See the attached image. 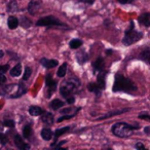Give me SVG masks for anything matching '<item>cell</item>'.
Wrapping results in <instances>:
<instances>
[{
    "label": "cell",
    "instance_id": "obj_35",
    "mask_svg": "<svg viewBox=\"0 0 150 150\" xmlns=\"http://www.w3.org/2000/svg\"><path fill=\"white\" fill-rule=\"evenodd\" d=\"M5 81H6V77L3 75V73H0V84L4 83Z\"/></svg>",
    "mask_w": 150,
    "mask_h": 150
},
{
    "label": "cell",
    "instance_id": "obj_6",
    "mask_svg": "<svg viewBox=\"0 0 150 150\" xmlns=\"http://www.w3.org/2000/svg\"><path fill=\"white\" fill-rule=\"evenodd\" d=\"M40 5H41V0H31L29 2V5H28V11L30 15H36Z\"/></svg>",
    "mask_w": 150,
    "mask_h": 150
},
{
    "label": "cell",
    "instance_id": "obj_2",
    "mask_svg": "<svg viewBox=\"0 0 150 150\" xmlns=\"http://www.w3.org/2000/svg\"><path fill=\"white\" fill-rule=\"evenodd\" d=\"M139 129L138 125L137 127H134V125H129L125 122H118L113 125L111 131H112L113 135H115L116 137L127 138L132 135L134 129Z\"/></svg>",
    "mask_w": 150,
    "mask_h": 150
},
{
    "label": "cell",
    "instance_id": "obj_10",
    "mask_svg": "<svg viewBox=\"0 0 150 150\" xmlns=\"http://www.w3.org/2000/svg\"><path fill=\"white\" fill-rule=\"evenodd\" d=\"M44 113V110L38 106H31L29 108V114L31 116H39Z\"/></svg>",
    "mask_w": 150,
    "mask_h": 150
},
{
    "label": "cell",
    "instance_id": "obj_37",
    "mask_svg": "<svg viewBox=\"0 0 150 150\" xmlns=\"http://www.w3.org/2000/svg\"><path fill=\"white\" fill-rule=\"evenodd\" d=\"M79 2H83V3H86V4H93L95 2V0H78Z\"/></svg>",
    "mask_w": 150,
    "mask_h": 150
},
{
    "label": "cell",
    "instance_id": "obj_3",
    "mask_svg": "<svg viewBox=\"0 0 150 150\" xmlns=\"http://www.w3.org/2000/svg\"><path fill=\"white\" fill-rule=\"evenodd\" d=\"M142 36H143V34L136 31V30L134 29V23L131 22V26H129V29L125 31V35L122 39V42L125 45H131V44L139 41L142 38Z\"/></svg>",
    "mask_w": 150,
    "mask_h": 150
},
{
    "label": "cell",
    "instance_id": "obj_29",
    "mask_svg": "<svg viewBox=\"0 0 150 150\" xmlns=\"http://www.w3.org/2000/svg\"><path fill=\"white\" fill-rule=\"evenodd\" d=\"M32 74V69L30 67H26L25 71H24V76H23V80H28L29 77Z\"/></svg>",
    "mask_w": 150,
    "mask_h": 150
},
{
    "label": "cell",
    "instance_id": "obj_20",
    "mask_svg": "<svg viewBox=\"0 0 150 150\" xmlns=\"http://www.w3.org/2000/svg\"><path fill=\"white\" fill-rule=\"evenodd\" d=\"M140 58H141L144 62L150 64V48H146V50H144L143 52H141V54H140Z\"/></svg>",
    "mask_w": 150,
    "mask_h": 150
},
{
    "label": "cell",
    "instance_id": "obj_12",
    "mask_svg": "<svg viewBox=\"0 0 150 150\" xmlns=\"http://www.w3.org/2000/svg\"><path fill=\"white\" fill-rule=\"evenodd\" d=\"M139 23L145 27H150V13H143L139 17Z\"/></svg>",
    "mask_w": 150,
    "mask_h": 150
},
{
    "label": "cell",
    "instance_id": "obj_19",
    "mask_svg": "<svg viewBox=\"0 0 150 150\" xmlns=\"http://www.w3.org/2000/svg\"><path fill=\"white\" fill-rule=\"evenodd\" d=\"M22 73V65L21 64H17L13 69L11 70V75L13 77H18L20 76Z\"/></svg>",
    "mask_w": 150,
    "mask_h": 150
},
{
    "label": "cell",
    "instance_id": "obj_40",
    "mask_svg": "<svg viewBox=\"0 0 150 150\" xmlns=\"http://www.w3.org/2000/svg\"><path fill=\"white\" fill-rule=\"evenodd\" d=\"M136 148H138V149H144V148H145V146H144L143 144H141V143H137V144H136Z\"/></svg>",
    "mask_w": 150,
    "mask_h": 150
},
{
    "label": "cell",
    "instance_id": "obj_30",
    "mask_svg": "<svg viewBox=\"0 0 150 150\" xmlns=\"http://www.w3.org/2000/svg\"><path fill=\"white\" fill-rule=\"evenodd\" d=\"M7 141H8V139H7L6 135L0 133V143L2 144V145H5V144L7 143Z\"/></svg>",
    "mask_w": 150,
    "mask_h": 150
},
{
    "label": "cell",
    "instance_id": "obj_27",
    "mask_svg": "<svg viewBox=\"0 0 150 150\" xmlns=\"http://www.w3.org/2000/svg\"><path fill=\"white\" fill-rule=\"evenodd\" d=\"M18 94H16V95H13L11 98H19V97H21L22 95H24L26 93V88H25V86H24L23 83H20L19 84V90H18Z\"/></svg>",
    "mask_w": 150,
    "mask_h": 150
},
{
    "label": "cell",
    "instance_id": "obj_24",
    "mask_svg": "<svg viewBox=\"0 0 150 150\" xmlns=\"http://www.w3.org/2000/svg\"><path fill=\"white\" fill-rule=\"evenodd\" d=\"M67 63H64V64L61 65V67L59 68L58 72H57V75H58L59 77H64L65 75H66V72H67Z\"/></svg>",
    "mask_w": 150,
    "mask_h": 150
},
{
    "label": "cell",
    "instance_id": "obj_7",
    "mask_svg": "<svg viewBox=\"0 0 150 150\" xmlns=\"http://www.w3.org/2000/svg\"><path fill=\"white\" fill-rule=\"evenodd\" d=\"M15 145L17 146V147L19 148V149H22V150H24V149H29V148H30V146L28 145V144L24 143L23 138H22L20 135H16L15 136Z\"/></svg>",
    "mask_w": 150,
    "mask_h": 150
},
{
    "label": "cell",
    "instance_id": "obj_42",
    "mask_svg": "<svg viewBox=\"0 0 150 150\" xmlns=\"http://www.w3.org/2000/svg\"><path fill=\"white\" fill-rule=\"evenodd\" d=\"M3 56H4V52H3V50H0V59L2 58Z\"/></svg>",
    "mask_w": 150,
    "mask_h": 150
},
{
    "label": "cell",
    "instance_id": "obj_21",
    "mask_svg": "<svg viewBox=\"0 0 150 150\" xmlns=\"http://www.w3.org/2000/svg\"><path fill=\"white\" fill-rule=\"evenodd\" d=\"M97 84H98L102 90L105 88L106 86H105V74L104 73H101V74H99L98 76H97Z\"/></svg>",
    "mask_w": 150,
    "mask_h": 150
},
{
    "label": "cell",
    "instance_id": "obj_25",
    "mask_svg": "<svg viewBox=\"0 0 150 150\" xmlns=\"http://www.w3.org/2000/svg\"><path fill=\"white\" fill-rule=\"evenodd\" d=\"M82 45V41L79 39H72L69 43V46L73 50H76V48H79Z\"/></svg>",
    "mask_w": 150,
    "mask_h": 150
},
{
    "label": "cell",
    "instance_id": "obj_8",
    "mask_svg": "<svg viewBox=\"0 0 150 150\" xmlns=\"http://www.w3.org/2000/svg\"><path fill=\"white\" fill-rule=\"evenodd\" d=\"M40 64L42 66H44L45 68H48V69H52V68H54L59 65V62L57 60H47V59H41L40 60Z\"/></svg>",
    "mask_w": 150,
    "mask_h": 150
},
{
    "label": "cell",
    "instance_id": "obj_31",
    "mask_svg": "<svg viewBox=\"0 0 150 150\" xmlns=\"http://www.w3.org/2000/svg\"><path fill=\"white\" fill-rule=\"evenodd\" d=\"M31 25V22L27 19V18H23V21H22V26L25 28H29Z\"/></svg>",
    "mask_w": 150,
    "mask_h": 150
},
{
    "label": "cell",
    "instance_id": "obj_36",
    "mask_svg": "<svg viewBox=\"0 0 150 150\" xmlns=\"http://www.w3.org/2000/svg\"><path fill=\"white\" fill-rule=\"evenodd\" d=\"M75 102V98L74 97H68V98H67V103H68V104H73V103Z\"/></svg>",
    "mask_w": 150,
    "mask_h": 150
},
{
    "label": "cell",
    "instance_id": "obj_1",
    "mask_svg": "<svg viewBox=\"0 0 150 150\" xmlns=\"http://www.w3.org/2000/svg\"><path fill=\"white\" fill-rule=\"evenodd\" d=\"M112 91L114 93L125 92V93L131 94V93H134L135 91H137V88H136L135 83H134L131 79L125 78V76L121 74H116Z\"/></svg>",
    "mask_w": 150,
    "mask_h": 150
},
{
    "label": "cell",
    "instance_id": "obj_16",
    "mask_svg": "<svg viewBox=\"0 0 150 150\" xmlns=\"http://www.w3.org/2000/svg\"><path fill=\"white\" fill-rule=\"evenodd\" d=\"M41 120L43 121L45 125H52V123L54 122V116H52V113L45 112V113H43V114H42Z\"/></svg>",
    "mask_w": 150,
    "mask_h": 150
},
{
    "label": "cell",
    "instance_id": "obj_39",
    "mask_svg": "<svg viewBox=\"0 0 150 150\" xmlns=\"http://www.w3.org/2000/svg\"><path fill=\"white\" fill-rule=\"evenodd\" d=\"M119 3H121V4H125V3H129V2H132L133 0H117Z\"/></svg>",
    "mask_w": 150,
    "mask_h": 150
},
{
    "label": "cell",
    "instance_id": "obj_43",
    "mask_svg": "<svg viewBox=\"0 0 150 150\" xmlns=\"http://www.w3.org/2000/svg\"><path fill=\"white\" fill-rule=\"evenodd\" d=\"M111 52H112V50H107V54H110Z\"/></svg>",
    "mask_w": 150,
    "mask_h": 150
},
{
    "label": "cell",
    "instance_id": "obj_13",
    "mask_svg": "<svg viewBox=\"0 0 150 150\" xmlns=\"http://www.w3.org/2000/svg\"><path fill=\"white\" fill-rule=\"evenodd\" d=\"M19 24H20L19 20H18L16 17H13V16H11V17L8 18V20H7V25H8V28L11 30L16 29V28L19 26Z\"/></svg>",
    "mask_w": 150,
    "mask_h": 150
},
{
    "label": "cell",
    "instance_id": "obj_22",
    "mask_svg": "<svg viewBox=\"0 0 150 150\" xmlns=\"http://www.w3.org/2000/svg\"><path fill=\"white\" fill-rule=\"evenodd\" d=\"M64 105H65V103L63 102V101L59 100V99H56V100H54V101L50 102V107H52V109H54V110L61 108V107H63Z\"/></svg>",
    "mask_w": 150,
    "mask_h": 150
},
{
    "label": "cell",
    "instance_id": "obj_15",
    "mask_svg": "<svg viewBox=\"0 0 150 150\" xmlns=\"http://www.w3.org/2000/svg\"><path fill=\"white\" fill-rule=\"evenodd\" d=\"M76 60H77L78 64H80V65L84 64V63H86V61L88 60V54H86V52H77V54H76Z\"/></svg>",
    "mask_w": 150,
    "mask_h": 150
},
{
    "label": "cell",
    "instance_id": "obj_32",
    "mask_svg": "<svg viewBox=\"0 0 150 150\" xmlns=\"http://www.w3.org/2000/svg\"><path fill=\"white\" fill-rule=\"evenodd\" d=\"M9 69V65L6 64V65H0V73H5L7 72Z\"/></svg>",
    "mask_w": 150,
    "mask_h": 150
},
{
    "label": "cell",
    "instance_id": "obj_9",
    "mask_svg": "<svg viewBox=\"0 0 150 150\" xmlns=\"http://www.w3.org/2000/svg\"><path fill=\"white\" fill-rule=\"evenodd\" d=\"M46 86H47L48 92L50 93V96H52V93H54L57 88V82L52 79V75H47L46 76Z\"/></svg>",
    "mask_w": 150,
    "mask_h": 150
},
{
    "label": "cell",
    "instance_id": "obj_26",
    "mask_svg": "<svg viewBox=\"0 0 150 150\" xmlns=\"http://www.w3.org/2000/svg\"><path fill=\"white\" fill-rule=\"evenodd\" d=\"M31 133H32L31 125H26L25 127H23V136H24V138H26V139H29L30 136H31Z\"/></svg>",
    "mask_w": 150,
    "mask_h": 150
},
{
    "label": "cell",
    "instance_id": "obj_5",
    "mask_svg": "<svg viewBox=\"0 0 150 150\" xmlns=\"http://www.w3.org/2000/svg\"><path fill=\"white\" fill-rule=\"evenodd\" d=\"M37 26H65L64 23L60 21L57 18L52 17V16H47V17H43L36 23Z\"/></svg>",
    "mask_w": 150,
    "mask_h": 150
},
{
    "label": "cell",
    "instance_id": "obj_17",
    "mask_svg": "<svg viewBox=\"0 0 150 150\" xmlns=\"http://www.w3.org/2000/svg\"><path fill=\"white\" fill-rule=\"evenodd\" d=\"M52 136H54V134H52V129H43L41 131V137H42V139L45 140V141H50V140L52 138Z\"/></svg>",
    "mask_w": 150,
    "mask_h": 150
},
{
    "label": "cell",
    "instance_id": "obj_11",
    "mask_svg": "<svg viewBox=\"0 0 150 150\" xmlns=\"http://www.w3.org/2000/svg\"><path fill=\"white\" fill-rule=\"evenodd\" d=\"M93 67H94V72H97V71H102L103 68H104V60L103 58H98L95 63L93 64Z\"/></svg>",
    "mask_w": 150,
    "mask_h": 150
},
{
    "label": "cell",
    "instance_id": "obj_23",
    "mask_svg": "<svg viewBox=\"0 0 150 150\" xmlns=\"http://www.w3.org/2000/svg\"><path fill=\"white\" fill-rule=\"evenodd\" d=\"M18 9V4H17V1L16 0H11L7 4V11L8 13H15L17 11Z\"/></svg>",
    "mask_w": 150,
    "mask_h": 150
},
{
    "label": "cell",
    "instance_id": "obj_33",
    "mask_svg": "<svg viewBox=\"0 0 150 150\" xmlns=\"http://www.w3.org/2000/svg\"><path fill=\"white\" fill-rule=\"evenodd\" d=\"M3 125H4L5 127H15V121L11 120V119H7V120L4 121V123H3Z\"/></svg>",
    "mask_w": 150,
    "mask_h": 150
},
{
    "label": "cell",
    "instance_id": "obj_14",
    "mask_svg": "<svg viewBox=\"0 0 150 150\" xmlns=\"http://www.w3.org/2000/svg\"><path fill=\"white\" fill-rule=\"evenodd\" d=\"M88 90L90 91V92L94 93V94L97 95V96H100V93H101V91H102V88H101L97 83L91 82V83L88 84Z\"/></svg>",
    "mask_w": 150,
    "mask_h": 150
},
{
    "label": "cell",
    "instance_id": "obj_28",
    "mask_svg": "<svg viewBox=\"0 0 150 150\" xmlns=\"http://www.w3.org/2000/svg\"><path fill=\"white\" fill-rule=\"evenodd\" d=\"M70 129V127H62V129H59L56 131V133H54V138H56V142H57V139H58L60 136L64 135L65 133H67V132Z\"/></svg>",
    "mask_w": 150,
    "mask_h": 150
},
{
    "label": "cell",
    "instance_id": "obj_44",
    "mask_svg": "<svg viewBox=\"0 0 150 150\" xmlns=\"http://www.w3.org/2000/svg\"><path fill=\"white\" fill-rule=\"evenodd\" d=\"M148 131H150V127H146L145 129V132H148Z\"/></svg>",
    "mask_w": 150,
    "mask_h": 150
},
{
    "label": "cell",
    "instance_id": "obj_38",
    "mask_svg": "<svg viewBox=\"0 0 150 150\" xmlns=\"http://www.w3.org/2000/svg\"><path fill=\"white\" fill-rule=\"evenodd\" d=\"M139 117H140L141 119H145V120H149V121H150V115L143 114V115H140Z\"/></svg>",
    "mask_w": 150,
    "mask_h": 150
},
{
    "label": "cell",
    "instance_id": "obj_34",
    "mask_svg": "<svg viewBox=\"0 0 150 150\" xmlns=\"http://www.w3.org/2000/svg\"><path fill=\"white\" fill-rule=\"evenodd\" d=\"M71 117H72V115H65V116H62L58 119V122H61V121L65 120V119H70Z\"/></svg>",
    "mask_w": 150,
    "mask_h": 150
},
{
    "label": "cell",
    "instance_id": "obj_18",
    "mask_svg": "<svg viewBox=\"0 0 150 150\" xmlns=\"http://www.w3.org/2000/svg\"><path fill=\"white\" fill-rule=\"evenodd\" d=\"M129 109L127 108V109H122V110H118V111H111V112L107 113V114L103 115V116H101L99 119H105V118H109V117L113 116V115H118V114H121V113H125L127 112V111H129Z\"/></svg>",
    "mask_w": 150,
    "mask_h": 150
},
{
    "label": "cell",
    "instance_id": "obj_41",
    "mask_svg": "<svg viewBox=\"0 0 150 150\" xmlns=\"http://www.w3.org/2000/svg\"><path fill=\"white\" fill-rule=\"evenodd\" d=\"M72 108H66L65 110H61V113H68V112H72Z\"/></svg>",
    "mask_w": 150,
    "mask_h": 150
},
{
    "label": "cell",
    "instance_id": "obj_4",
    "mask_svg": "<svg viewBox=\"0 0 150 150\" xmlns=\"http://www.w3.org/2000/svg\"><path fill=\"white\" fill-rule=\"evenodd\" d=\"M79 86V82H78L77 79H74V78H71V79H68L66 81L63 82V84L61 86L60 88V93L64 98H68V97L71 96L73 92H74L76 88Z\"/></svg>",
    "mask_w": 150,
    "mask_h": 150
}]
</instances>
